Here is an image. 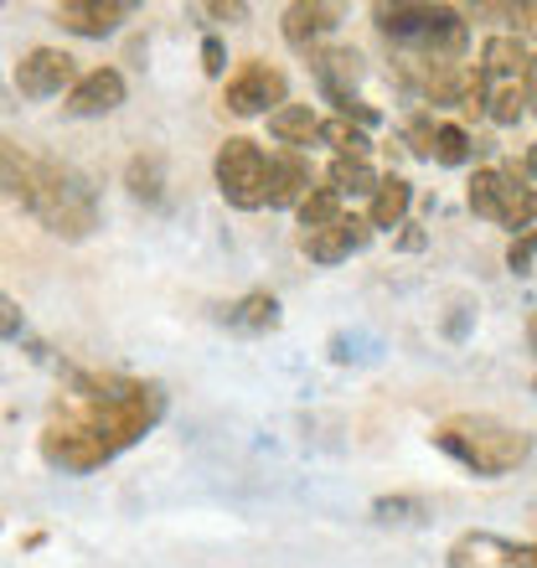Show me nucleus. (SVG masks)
<instances>
[{"mask_svg":"<svg viewBox=\"0 0 537 568\" xmlns=\"http://www.w3.org/2000/svg\"><path fill=\"white\" fill-rule=\"evenodd\" d=\"M533 346H537V315H533Z\"/></svg>","mask_w":537,"mask_h":568,"instance_id":"72a5a7b5","label":"nucleus"},{"mask_svg":"<svg viewBox=\"0 0 537 568\" xmlns=\"http://www.w3.org/2000/svg\"><path fill=\"white\" fill-rule=\"evenodd\" d=\"M342 27V11L336 6H311V0H295L290 11H284V42L300 47V52H311L321 37Z\"/></svg>","mask_w":537,"mask_h":568,"instance_id":"2eb2a0df","label":"nucleus"},{"mask_svg":"<svg viewBox=\"0 0 537 568\" xmlns=\"http://www.w3.org/2000/svg\"><path fill=\"white\" fill-rule=\"evenodd\" d=\"M480 58H486V62H480V73H486V78H517V73H527L523 37H492Z\"/></svg>","mask_w":537,"mask_h":568,"instance_id":"a211bd4d","label":"nucleus"},{"mask_svg":"<svg viewBox=\"0 0 537 568\" xmlns=\"http://www.w3.org/2000/svg\"><path fill=\"white\" fill-rule=\"evenodd\" d=\"M42 455H47V465H58V470H73V476H83V470H99V465L109 460V449L99 445V434H93L83 419L47 424Z\"/></svg>","mask_w":537,"mask_h":568,"instance_id":"0eeeda50","label":"nucleus"},{"mask_svg":"<svg viewBox=\"0 0 537 568\" xmlns=\"http://www.w3.org/2000/svg\"><path fill=\"white\" fill-rule=\"evenodd\" d=\"M331 192L336 196H373L377 192V171L367 161H331Z\"/></svg>","mask_w":537,"mask_h":568,"instance_id":"aec40b11","label":"nucleus"},{"mask_svg":"<svg viewBox=\"0 0 537 568\" xmlns=\"http://www.w3.org/2000/svg\"><path fill=\"white\" fill-rule=\"evenodd\" d=\"M523 171H527V176H533V181H537V145H533V150H527V161H523Z\"/></svg>","mask_w":537,"mask_h":568,"instance_id":"473e14b6","label":"nucleus"},{"mask_svg":"<svg viewBox=\"0 0 537 568\" xmlns=\"http://www.w3.org/2000/svg\"><path fill=\"white\" fill-rule=\"evenodd\" d=\"M373 239V227L362 223V217H331V223L311 227L305 233V258H315V264H342L346 254H357L362 243Z\"/></svg>","mask_w":537,"mask_h":568,"instance_id":"9d476101","label":"nucleus"},{"mask_svg":"<svg viewBox=\"0 0 537 568\" xmlns=\"http://www.w3.org/2000/svg\"><path fill=\"white\" fill-rule=\"evenodd\" d=\"M315 140H326V145H336V155L342 161H367V150H373V140H367V130L352 120H321V130H315Z\"/></svg>","mask_w":537,"mask_h":568,"instance_id":"6ab92c4d","label":"nucleus"},{"mask_svg":"<svg viewBox=\"0 0 537 568\" xmlns=\"http://www.w3.org/2000/svg\"><path fill=\"white\" fill-rule=\"evenodd\" d=\"M202 68H207L212 78L227 68V52H223V42H217V37H207V42H202Z\"/></svg>","mask_w":537,"mask_h":568,"instance_id":"c756f323","label":"nucleus"},{"mask_svg":"<svg viewBox=\"0 0 537 568\" xmlns=\"http://www.w3.org/2000/svg\"><path fill=\"white\" fill-rule=\"evenodd\" d=\"M414 207V186L403 176H377V192H373V227H403Z\"/></svg>","mask_w":537,"mask_h":568,"instance_id":"dca6fc26","label":"nucleus"},{"mask_svg":"<svg viewBox=\"0 0 537 568\" xmlns=\"http://www.w3.org/2000/svg\"><path fill=\"white\" fill-rule=\"evenodd\" d=\"M73 58L62 52V47H31L27 58L16 62V89L27 93V99H52L73 83Z\"/></svg>","mask_w":537,"mask_h":568,"instance_id":"1a4fd4ad","label":"nucleus"},{"mask_svg":"<svg viewBox=\"0 0 537 568\" xmlns=\"http://www.w3.org/2000/svg\"><path fill=\"white\" fill-rule=\"evenodd\" d=\"M37 217L47 223V233L78 243L89 239L99 227V202H93V186L78 176L73 165L62 161H31V176H27V192H21Z\"/></svg>","mask_w":537,"mask_h":568,"instance_id":"f257e3e1","label":"nucleus"},{"mask_svg":"<svg viewBox=\"0 0 537 568\" xmlns=\"http://www.w3.org/2000/svg\"><path fill=\"white\" fill-rule=\"evenodd\" d=\"M533 258H537V233H523V239H511V248H507V264H511V270L523 274Z\"/></svg>","mask_w":537,"mask_h":568,"instance_id":"c85d7f7f","label":"nucleus"},{"mask_svg":"<svg viewBox=\"0 0 537 568\" xmlns=\"http://www.w3.org/2000/svg\"><path fill=\"white\" fill-rule=\"evenodd\" d=\"M120 104H124V73H114V68H93L68 89V114H78V120L109 114Z\"/></svg>","mask_w":537,"mask_h":568,"instance_id":"9b49d317","label":"nucleus"},{"mask_svg":"<svg viewBox=\"0 0 537 568\" xmlns=\"http://www.w3.org/2000/svg\"><path fill=\"white\" fill-rule=\"evenodd\" d=\"M130 192L140 202H161V155H134L130 161Z\"/></svg>","mask_w":537,"mask_h":568,"instance_id":"b1692460","label":"nucleus"},{"mask_svg":"<svg viewBox=\"0 0 537 568\" xmlns=\"http://www.w3.org/2000/svg\"><path fill=\"white\" fill-rule=\"evenodd\" d=\"M403 140H408V150H414V155H424V161H429V155H434V120H429V114H414V120L403 124Z\"/></svg>","mask_w":537,"mask_h":568,"instance_id":"bb28decb","label":"nucleus"},{"mask_svg":"<svg viewBox=\"0 0 537 568\" xmlns=\"http://www.w3.org/2000/svg\"><path fill=\"white\" fill-rule=\"evenodd\" d=\"M523 165L507 161L496 165V171H476V181H470V212L476 217H492V223L501 227H523V233H533L537 223V192L533 186H523Z\"/></svg>","mask_w":537,"mask_h":568,"instance_id":"20e7f679","label":"nucleus"},{"mask_svg":"<svg viewBox=\"0 0 537 568\" xmlns=\"http://www.w3.org/2000/svg\"><path fill=\"white\" fill-rule=\"evenodd\" d=\"M377 517H383V523H424V517H429V501H418V496H388V501H377Z\"/></svg>","mask_w":537,"mask_h":568,"instance_id":"a878e982","label":"nucleus"},{"mask_svg":"<svg viewBox=\"0 0 537 568\" xmlns=\"http://www.w3.org/2000/svg\"><path fill=\"white\" fill-rule=\"evenodd\" d=\"M449 568H537V542H511L496 532H465L449 548Z\"/></svg>","mask_w":537,"mask_h":568,"instance_id":"6e6552de","label":"nucleus"},{"mask_svg":"<svg viewBox=\"0 0 537 568\" xmlns=\"http://www.w3.org/2000/svg\"><path fill=\"white\" fill-rule=\"evenodd\" d=\"M300 227L311 233V227H321V223H331V217H342V196L331 192V186H311V192L300 196Z\"/></svg>","mask_w":537,"mask_h":568,"instance_id":"5701e85b","label":"nucleus"},{"mask_svg":"<svg viewBox=\"0 0 537 568\" xmlns=\"http://www.w3.org/2000/svg\"><path fill=\"white\" fill-rule=\"evenodd\" d=\"M523 99L533 104V114H537V58H527V89H523Z\"/></svg>","mask_w":537,"mask_h":568,"instance_id":"2f4dec72","label":"nucleus"},{"mask_svg":"<svg viewBox=\"0 0 537 568\" xmlns=\"http://www.w3.org/2000/svg\"><path fill=\"white\" fill-rule=\"evenodd\" d=\"M311 73L331 104H342L362 83V52H352V47H321V52H311Z\"/></svg>","mask_w":537,"mask_h":568,"instance_id":"f8f14e48","label":"nucleus"},{"mask_svg":"<svg viewBox=\"0 0 537 568\" xmlns=\"http://www.w3.org/2000/svg\"><path fill=\"white\" fill-rule=\"evenodd\" d=\"M284 93H290V78H284L280 68H268V62H243L239 73L227 78L223 104H227V114L254 120V114H274V109L284 104Z\"/></svg>","mask_w":537,"mask_h":568,"instance_id":"423d86ee","label":"nucleus"},{"mask_svg":"<svg viewBox=\"0 0 537 568\" xmlns=\"http://www.w3.org/2000/svg\"><path fill=\"white\" fill-rule=\"evenodd\" d=\"M264 181H268L264 150L249 135L223 140V150H217V192L227 196V207H239V212L264 207Z\"/></svg>","mask_w":537,"mask_h":568,"instance_id":"39448f33","label":"nucleus"},{"mask_svg":"<svg viewBox=\"0 0 537 568\" xmlns=\"http://www.w3.org/2000/svg\"><path fill=\"white\" fill-rule=\"evenodd\" d=\"M377 31L398 47H414L429 62H455L470 42L460 11L449 6H377Z\"/></svg>","mask_w":537,"mask_h":568,"instance_id":"7ed1b4c3","label":"nucleus"},{"mask_svg":"<svg viewBox=\"0 0 537 568\" xmlns=\"http://www.w3.org/2000/svg\"><path fill=\"white\" fill-rule=\"evenodd\" d=\"M523 104H527L523 89H517V83H501V89L492 93V104H486V114H492L496 124H517V120H523Z\"/></svg>","mask_w":537,"mask_h":568,"instance_id":"393cba45","label":"nucleus"},{"mask_svg":"<svg viewBox=\"0 0 537 568\" xmlns=\"http://www.w3.org/2000/svg\"><path fill=\"white\" fill-rule=\"evenodd\" d=\"M227 321H233L239 331H268V326H280V300L264 295V290H259V295H243L239 305L227 311Z\"/></svg>","mask_w":537,"mask_h":568,"instance_id":"412c9836","label":"nucleus"},{"mask_svg":"<svg viewBox=\"0 0 537 568\" xmlns=\"http://www.w3.org/2000/svg\"><path fill=\"white\" fill-rule=\"evenodd\" d=\"M21 331H27V315H21V305H16L6 290H0V336L11 342V336H21Z\"/></svg>","mask_w":537,"mask_h":568,"instance_id":"cd10ccee","label":"nucleus"},{"mask_svg":"<svg viewBox=\"0 0 537 568\" xmlns=\"http://www.w3.org/2000/svg\"><path fill=\"white\" fill-rule=\"evenodd\" d=\"M507 16L517 21V31H523V37H537V6H507Z\"/></svg>","mask_w":537,"mask_h":568,"instance_id":"7c9ffc66","label":"nucleus"},{"mask_svg":"<svg viewBox=\"0 0 537 568\" xmlns=\"http://www.w3.org/2000/svg\"><path fill=\"white\" fill-rule=\"evenodd\" d=\"M476 140L465 135L460 124H434V155L429 161H439V165H465L470 155H476Z\"/></svg>","mask_w":537,"mask_h":568,"instance_id":"4be33fe9","label":"nucleus"},{"mask_svg":"<svg viewBox=\"0 0 537 568\" xmlns=\"http://www.w3.org/2000/svg\"><path fill=\"white\" fill-rule=\"evenodd\" d=\"M130 11L134 6H120V0H62L58 27L73 31V37H109Z\"/></svg>","mask_w":537,"mask_h":568,"instance_id":"ddd939ff","label":"nucleus"},{"mask_svg":"<svg viewBox=\"0 0 537 568\" xmlns=\"http://www.w3.org/2000/svg\"><path fill=\"white\" fill-rule=\"evenodd\" d=\"M434 445L470 465L476 476H507L533 455V434L511 429V424L492 419V414H455L434 429Z\"/></svg>","mask_w":537,"mask_h":568,"instance_id":"f03ea898","label":"nucleus"},{"mask_svg":"<svg viewBox=\"0 0 537 568\" xmlns=\"http://www.w3.org/2000/svg\"><path fill=\"white\" fill-rule=\"evenodd\" d=\"M311 192V161L300 150H280L268 161V181H264V202L268 207H300V196Z\"/></svg>","mask_w":537,"mask_h":568,"instance_id":"4468645a","label":"nucleus"},{"mask_svg":"<svg viewBox=\"0 0 537 568\" xmlns=\"http://www.w3.org/2000/svg\"><path fill=\"white\" fill-rule=\"evenodd\" d=\"M321 120L311 114V104H280L268 114V135L280 140V145H311Z\"/></svg>","mask_w":537,"mask_h":568,"instance_id":"f3484780","label":"nucleus"}]
</instances>
